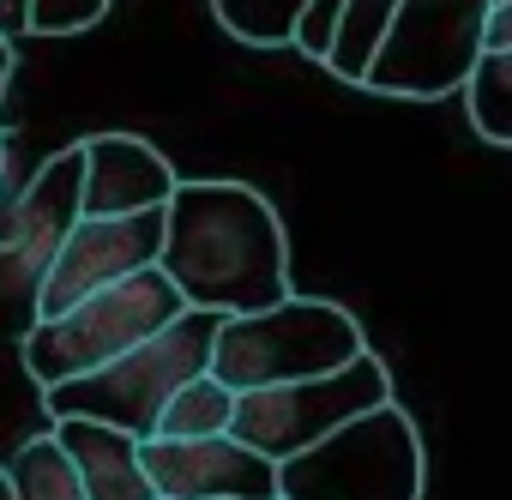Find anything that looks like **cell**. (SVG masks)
I'll return each instance as SVG.
<instances>
[{
  "label": "cell",
  "mask_w": 512,
  "mask_h": 500,
  "mask_svg": "<svg viewBox=\"0 0 512 500\" xmlns=\"http://www.w3.org/2000/svg\"><path fill=\"white\" fill-rule=\"evenodd\" d=\"M157 272L181 308L241 320L266 314L290 290V235L272 199L247 181H175L163 205Z\"/></svg>",
  "instance_id": "obj_1"
},
{
  "label": "cell",
  "mask_w": 512,
  "mask_h": 500,
  "mask_svg": "<svg viewBox=\"0 0 512 500\" xmlns=\"http://www.w3.org/2000/svg\"><path fill=\"white\" fill-rule=\"evenodd\" d=\"M362 350H368V338H362L350 308L314 302V296H284L266 314L223 320L217 338H211L205 374L223 392H266V386H296V380L338 374Z\"/></svg>",
  "instance_id": "obj_2"
},
{
  "label": "cell",
  "mask_w": 512,
  "mask_h": 500,
  "mask_svg": "<svg viewBox=\"0 0 512 500\" xmlns=\"http://www.w3.org/2000/svg\"><path fill=\"white\" fill-rule=\"evenodd\" d=\"M217 314H199V308H181L157 338H145L139 350L115 356L109 368L97 374H79V380H61L43 392V410L61 422V416H79V422H103L127 440H151L157 428V410L205 374L211 362V338H217Z\"/></svg>",
  "instance_id": "obj_3"
},
{
  "label": "cell",
  "mask_w": 512,
  "mask_h": 500,
  "mask_svg": "<svg viewBox=\"0 0 512 500\" xmlns=\"http://www.w3.org/2000/svg\"><path fill=\"white\" fill-rule=\"evenodd\" d=\"M428 452L410 410L374 404L278 464V500H422Z\"/></svg>",
  "instance_id": "obj_4"
},
{
  "label": "cell",
  "mask_w": 512,
  "mask_h": 500,
  "mask_svg": "<svg viewBox=\"0 0 512 500\" xmlns=\"http://www.w3.org/2000/svg\"><path fill=\"white\" fill-rule=\"evenodd\" d=\"M181 314V296L169 290V278L151 266V272H133L85 302H73L67 314L55 320H37L25 338H19V362L25 374L49 392L61 380H79V374H97L109 368L115 356L139 350L145 338H157L169 320Z\"/></svg>",
  "instance_id": "obj_5"
},
{
  "label": "cell",
  "mask_w": 512,
  "mask_h": 500,
  "mask_svg": "<svg viewBox=\"0 0 512 500\" xmlns=\"http://www.w3.org/2000/svg\"><path fill=\"white\" fill-rule=\"evenodd\" d=\"M392 404V374L374 350H362L350 368L320 374V380H296V386H266V392H235V416H229V440H241L253 458H266L272 470L296 452H308L314 440H326L332 428H344L350 416Z\"/></svg>",
  "instance_id": "obj_6"
},
{
  "label": "cell",
  "mask_w": 512,
  "mask_h": 500,
  "mask_svg": "<svg viewBox=\"0 0 512 500\" xmlns=\"http://www.w3.org/2000/svg\"><path fill=\"white\" fill-rule=\"evenodd\" d=\"M482 13L488 0H392V19L362 73V91L422 97V103L464 91L482 55Z\"/></svg>",
  "instance_id": "obj_7"
},
{
  "label": "cell",
  "mask_w": 512,
  "mask_h": 500,
  "mask_svg": "<svg viewBox=\"0 0 512 500\" xmlns=\"http://www.w3.org/2000/svg\"><path fill=\"white\" fill-rule=\"evenodd\" d=\"M157 247H163V211H145V217H79L61 235V247L49 254V266L37 272V320H55L73 302H85V296L133 278V272H151Z\"/></svg>",
  "instance_id": "obj_8"
},
{
  "label": "cell",
  "mask_w": 512,
  "mask_h": 500,
  "mask_svg": "<svg viewBox=\"0 0 512 500\" xmlns=\"http://www.w3.org/2000/svg\"><path fill=\"white\" fill-rule=\"evenodd\" d=\"M139 470L157 500H278V470L241 440H139Z\"/></svg>",
  "instance_id": "obj_9"
},
{
  "label": "cell",
  "mask_w": 512,
  "mask_h": 500,
  "mask_svg": "<svg viewBox=\"0 0 512 500\" xmlns=\"http://www.w3.org/2000/svg\"><path fill=\"white\" fill-rule=\"evenodd\" d=\"M175 163L139 133H85L79 139V217H145L175 193Z\"/></svg>",
  "instance_id": "obj_10"
},
{
  "label": "cell",
  "mask_w": 512,
  "mask_h": 500,
  "mask_svg": "<svg viewBox=\"0 0 512 500\" xmlns=\"http://www.w3.org/2000/svg\"><path fill=\"white\" fill-rule=\"evenodd\" d=\"M73 223H79V145L43 157L25 187L0 175V254H19L31 272H43Z\"/></svg>",
  "instance_id": "obj_11"
},
{
  "label": "cell",
  "mask_w": 512,
  "mask_h": 500,
  "mask_svg": "<svg viewBox=\"0 0 512 500\" xmlns=\"http://www.w3.org/2000/svg\"><path fill=\"white\" fill-rule=\"evenodd\" d=\"M49 434L67 452L85 500H157L145 470H139V440H127L103 422H79V416H61Z\"/></svg>",
  "instance_id": "obj_12"
},
{
  "label": "cell",
  "mask_w": 512,
  "mask_h": 500,
  "mask_svg": "<svg viewBox=\"0 0 512 500\" xmlns=\"http://www.w3.org/2000/svg\"><path fill=\"white\" fill-rule=\"evenodd\" d=\"M392 19V0H338V19H332V37H326V55L320 67L344 85H362L374 49H380V31Z\"/></svg>",
  "instance_id": "obj_13"
},
{
  "label": "cell",
  "mask_w": 512,
  "mask_h": 500,
  "mask_svg": "<svg viewBox=\"0 0 512 500\" xmlns=\"http://www.w3.org/2000/svg\"><path fill=\"white\" fill-rule=\"evenodd\" d=\"M229 416H235V392H223L211 374H199L157 410L151 440H211V434H229Z\"/></svg>",
  "instance_id": "obj_14"
},
{
  "label": "cell",
  "mask_w": 512,
  "mask_h": 500,
  "mask_svg": "<svg viewBox=\"0 0 512 500\" xmlns=\"http://www.w3.org/2000/svg\"><path fill=\"white\" fill-rule=\"evenodd\" d=\"M0 470H7L13 500H85V488H79L67 452L55 446V434L25 440V446L13 452V464H0Z\"/></svg>",
  "instance_id": "obj_15"
},
{
  "label": "cell",
  "mask_w": 512,
  "mask_h": 500,
  "mask_svg": "<svg viewBox=\"0 0 512 500\" xmlns=\"http://www.w3.org/2000/svg\"><path fill=\"white\" fill-rule=\"evenodd\" d=\"M308 0H211L217 25L247 49H290Z\"/></svg>",
  "instance_id": "obj_16"
},
{
  "label": "cell",
  "mask_w": 512,
  "mask_h": 500,
  "mask_svg": "<svg viewBox=\"0 0 512 500\" xmlns=\"http://www.w3.org/2000/svg\"><path fill=\"white\" fill-rule=\"evenodd\" d=\"M464 109L488 145H512V55H476L464 79Z\"/></svg>",
  "instance_id": "obj_17"
},
{
  "label": "cell",
  "mask_w": 512,
  "mask_h": 500,
  "mask_svg": "<svg viewBox=\"0 0 512 500\" xmlns=\"http://www.w3.org/2000/svg\"><path fill=\"white\" fill-rule=\"evenodd\" d=\"M109 0H25V31L31 37H79L103 25Z\"/></svg>",
  "instance_id": "obj_18"
},
{
  "label": "cell",
  "mask_w": 512,
  "mask_h": 500,
  "mask_svg": "<svg viewBox=\"0 0 512 500\" xmlns=\"http://www.w3.org/2000/svg\"><path fill=\"white\" fill-rule=\"evenodd\" d=\"M332 19H338V0H308V7H302V19H296V49H302L308 61H320V55H326Z\"/></svg>",
  "instance_id": "obj_19"
},
{
  "label": "cell",
  "mask_w": 512,
  "mask_h": 500,
  "mask_svg": "<svg viewBox=\"0 0 512 500\" xmlns=\"http://www.w3.org/2000/svg\"><path fill=\"white\" fill-rule=\"evenodd\" d=\"M482 55H512V7L482 13Z\"/></svg>",
  "instance_id": "obj_20"
},
{
  "label": "cell",
  "mask_w": 512,
  "mask_h": 500,
  "mask_svg": "<svg viewBox=\"0 0 512 500\" xmlns=\"http://www.w3.org/2000/svg\"><path fill=\"white\" fill-rule=\"evenodd\" d=\"M25 31V0H0V43H13Z\"/></svg>",
  "instance_id": "obj_21"
},
{
  "label": "cell",
  "mask_w": 512,
  "mask_h": 500,
  "mask_svg": "<svg viewBox=\"0 0 512 500\" xmlns=\"http://www.w3.org/2000/svg\"><path fill=\"white\" fill-rule=\"evenodd\" d=\"M13 67H19L13 43H0V97H7V85H13Z\"/></svg>",
  "instance_id": "obj_22"
},
{
  "label": "cell",
  "mask_w": 512,
  "mask_h": 500,
  "mask_svg": "<svg viewBox=\"0 0 512 500\" xmlns=\"http://www.w3.org/2000/svg\"><path fill=\"white\" fill-rule=\"evenodd\" d=\"M0 500H13V488H7V470H0Z\"/></svg>",
  "instance_id": "obj_23"
},
{
  "label": "cell",
  "mask_w": 512,
  "mask_h": 500,
  "mask_svg": "<svg viewBox=\"0 0 512 500\" xmlns=\"http://www.w3.org/2000/svg\"><path fill=\"white\" fill-rule=\"evenodd\" d=\"M0 175H7V139H0Z\"/></svg>",
  "instance_id": "obj_24"
},
{
  "label": "cell",
  "mask_w": 512,
  "mask_h": 500,
  "mask_svg": "<svg viewBox=\"0 0 512 500\" xmlns=\"http://www.w3.org/2000/svg\"><path fill=\"white\" fill-rule=\"evenodd\" d=\"M488 7H512V0H488Z\"/></svg>",
  "instance_id": "obj_25"
},
{
  "label": "cell",
  "mask_w": 512,
  "mask_h": 500,
  "mask_svg": "<svg viewBox=\"0 0 512 500\" xmlns=\"http://www.w3.org/2000/svg\"><path fill=\"white\" fill-rule=\"evenodd\" d=\"M0 139H7V133H0Z\"/></svg>",
  "instance_id": "obj_26"
}]
</instances>
